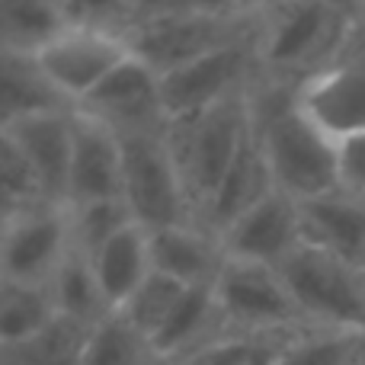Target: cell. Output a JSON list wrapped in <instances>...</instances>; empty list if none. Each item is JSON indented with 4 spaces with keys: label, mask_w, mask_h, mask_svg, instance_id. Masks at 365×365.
Returning <instances> with one entry per match:
<instances>
[{
    "label": "cell",
    "mask_w": 365,
    "mask_h": 365,
    "mask_svg": "<svg viewBox=\"0 0 365 365\" xmlns=\"http://www.w3.org/2000/svg\"><path fill=\"white\" fill-rule=\"evenodd\" d=\"M253 128L276 192L308 202L340 189V145L298 109L295 83L259 77L253 87Z\"/></svg>",
    "instance_id": "6da1fadb"
},
{
    "label": "cell",
    "mask_w": 365,
    "mask_h": 365,
    "mask_svg": "<svg viewBox=\"0 0 365 365\" xmlns=\"http://www.w3.org/2000/svg\"><path fill=\"white\" fill-rule=\"evenodd\" d=\"M365 16V13H362ZM362 16L334 10L324 0H269L259 26V64L266 81L298 83L330 68L346 51Z\"/></svg>",
    "instance_id": "7a4b0ae2"
},
{
    "label": "cell",
    "mask_w": 365,
    "mask_h": 365,
    "mask_svg": "<svg viewBox=\"0 0 365 365\" xmlns=\"http://www.w3.org/2000/svg\"><path fill=\"white\" fill-rule=\"evenodd\" d=\"M250 132H253V90L231 96V100L218 103L212 109H202L195 115L170 119V125H167V141H170L173 158L180 164L182 182L189 189L199 225L215 189L225 180L227 167L234 164L240 145L247 141Z\"/></svg>",
    "instance_id": "3957f363"
},
{
    "label": "cell",
    "mask_w": 365,
    "mask_h": 365,
    "mask_svg": "<svg viewBox=\"0 0 365 365\" xmlns=\"http://www.w3.org/2000/svg\"><path fill=\"white\" fill-rule=\"evenodd\" d=\"M304 324L321 330L365 334V269L349 259L302 244L279 266Z\"/></svg>",
    "instance_id": "277c9868"
},
{
    "label": "cell",
    "mask_w": 365,
    "mask_h": 365,
    "mask_svg": "<svg viewBox=\"0 0 365 365\" xmlns=\"http://www.w3.org/2000/svg\"><path fill=\"white\" fill-rule=\"evenodd\" d=\"M122 141V199L132 212L135 225L145 231L170 225H189L195 218L189 189L182 182L180 164L167 132L125 135Z\"/></svg>",
    "instance_id": "5b68a950"
},
{
    "label": "cell",
    "mask_w": 365,
    "mask_h": 365,
    "mask_svg": "<svg viewBox=\"0 0 365 365\" xmlns=\"http://www.w3.org/2000/svg\"><path fill=\"white\" fill-rule=\"evenodd\" d=\"M263 77L259 64V32L244 36L237 42H227L212 48L208 55L182 64L160 77L164 109L170 119L195 115L202 109H212L218 103L253 90Z\"/></svg>",
    "instance_id": "8992f818"
},
{
    "label": "cell",
    "mask_w": 365,
    "mask_h": 365,
    "mask_svg": "<svg viewBox=\"0 0 365 365\" xmlns=\"http://www.w3.org/2000/svg\"><path fill=\"white\" fill-rule=\"evenodd\" d=\"M212 289L227 334H279V330L311 327L298 314L282 276L272 266L225 257Z\"/></svg>",
    "instance_id": "52a82bcc"
},
{
    "label": "cell",
    "mask_w": 365,
    "mask_h": 365,
    "mask_svg": "<svg viewBox=\"0 0 365 365\" xmlns=\"http://www.w3.org/2000/svg\"><path fill=\"white\" fill-rule=\"evenodd\" d=\"M263 26V6L247 16H208V13H186V16L145 23L125 32L132 51L148 61L160 77L195 58L208 55L212 48H221L227 42H237L244 36H253Z\"/></svg>",
    "instance_id": "ba28073f"
},
{
    "label": "cell",
    "mask_w": 365,
    "mask_h": 365,
    "mask_svg": "<svg viewBox=\"0 0 365 365\" xmlns=\"http://www.w3.org/2000/svg\"><path fill=\"white\" fill-rule=\"evenodd\" d=\"M125 32L93 29V26H68L51 45H45L36 55L42 74L51 81V87L71 103L81 106L115 68L132 58Z\"/></svg>",
    "instance_id": "9c48e42d"
},
{
    "label": "cell",
    "mask_w": 365,
    "mask_h": 365,
    "mask_svg": "<svg viewBox=\"0 0 365 365\" xmlns=\"http://www.w3.org/2000/svg\"><path fill=\"white\" fill-rule=\"evenodd\" d=\"M74 247L68 205H36L4 218L0 279L4 282L48 285L55 269Z\"/></svg>",
    "instance_id": "30bf717a"
},
{
    "label": "cell",
    "mask_w": 365,
    "mask_h": 365,
    "mask_svg": "<svg viewBox=\"0 0 365 365\" xmlns=\"http://www.w3.org/2000/svg\"><path fill=\"white\" fill-rule=\"evenodd\" d=\"M74 113L103 122L119 138L167 132L170 125L164 93H160V74L138 55H132L122 68H115Z\"/></svg>",
    "instance_id": "8fae6325"
},
{
    "label": "cell",
    "mask_w": 365,
    "mask_h": 365,
    "mask_svg": "<svg viewBox=\"0 0 365 365\" xmlns=\"http://www.w3.org/2000/svg\"><path fill=\"white\" fill-rule=\"evenodd\" d=\"M227 259H244V263L279 266L304 244L302 231V205L282 192H269L253 208H247L240 218H234L218 234Z\"/></svg>",
    "instance_id": "7c38bea8"
},
{
    "label": "cell",
    "mask_w": 365,
    "mask_h": 365,
    "mask_svg": "<svg viewBox=\"0 0 365 365\" xmlns=\"http://www.w3.org/2000/svg\"><path fill=\"white\" fill-rule=\"evenodd\" d=\"M0 135L19 148L36 170L42 192L51 205H68L71 154H74V109L68 113L26 115L0 125Z\"/></svg>",
    "instance_id": "4fadbf2b"
},
{
    "label": "cell",
    "mask_w": 365,
    "mask_h": 365,
    "mask_svg": "<svg viewBox=\"0 0 365 365\" xmlns=\"http://www.w3.org/2000/svg\"><path fill=\"white\" fill-rule=\"evenodd\" d=\"M100 199H122V141L103 122L74 113L68 205Z\"/></svg>",
    "instance_id": "5bb4252c"
},
{
    "label": "cell",
    "mask_w": 365,
    "mask_h": 365,
    "mask_svg": "<svg viewBox=\"0 0 365 365\" xmlns=\"http://www.w3.org/2000/svg\"><path fill=\"white\" fill-rule=\"evenodd\" d=\"M151 234V266L154 272L173 279V282L195 289V285H215L221 266H225V247L218 234L195 225H170Z\"/></svg>",
    "instance_id": "9a60e30c"
},
{
    "label": "cell",
    "mask_w": 365,
    "mask_h": 365,
    "mask_svg": "<svg viewBox=\"0 0 365 365\" xmlns=\"http://www.w3.org/2000/svg\"><path fill=\"white\" fill-rule=\"evenodd\" d=\"M302 205L304 244L330 250L349 263L362 266L365 257V199L349 189H334L317 199L298 202Z\"/></svg>",
    "instance_id": "2e32d148"
},
{
    "label": "cell",
    "mask_w": 365,
    "mask_h": 365,
    "mask_svg": "<svg viewBox=\"0 0 365 365\" xmlns=\"http://www.w3.org/2000/svg\"><path fill=\"white\" fill-rule=\"evenodd\" d=\"M269 192H276V186H272L269 164H266V158H263L257 128H253V132L247 135V141L240 145L234 164L227 167L225 180L215 189L212 202H208L205 215H202V227H208L212 234H221L234 218H240L247 208H253Z\"/></svg>",
    "instance_id": "e0dca14e"
},
{
    "label": "cell",
    "mask_w": 365,
    "mask_h": 365,
    "mask_svg": "<svg viewBox=\"0 0 365 365\" xmlns=\"http://www.w3.org/2000/svg\"><path fill=\"white\" fill-rule=\"evenodd\" d=\"M225 334L227 327L218 311V302H215V289L212 285H195V289L182 292L173 314L158 330L151 346L164 359L186 362L192 356H199L205 346H212L215 340H221Z\"/></svg>",
    "instance_id": "ac0fdd59"
},
{
    "label": "cell",
    "mask_w": 365,
    "mask_h": 365,
    "mask_svg": "<svg viewBox=\"0 0 365 365\" xmlns=\"http://www.w3.org/2000/svg\"><path fill=\"white\" fill-rule=\"evenodd\" d=\"M96 272V282L103 289V298L113 311H119L135 292L141 289L148 276L154 272L151 266V234L141 225H128L119 231L109 244L90 257Z\"/></svg>",
    "instance_id": "d6986e66"
},
{
    "label": "cell",
    "mask_w": 365,
    "mask_h": 365,
    "mask_svg": "<svg viewBox=\"0 0 365 365\" xmlns=\"http://www.w3.org/2000/svg\"><path fill=\"white\" fill-rule=\"evenodd\" d=\"M74 109L42 74L32 55H13L4 51V71H0V125L26 115L42 113H68Z\"/></svg>",
    "instance_id": "ffe728a7"
},
{
    "label": "cell",
    "mask_w": 365,
    "mask_h": 365,
    "mask_svg": "<svg viewBox=\"0 0 365 365\" xmlns=\"http://www.w3.org/2000/svg\"><path fill=\"white\" fill-rule=\"evenodd\" d=\"M68 26L58 0H0V42L13 55L36 58Z\"/></svg>",
    "instance_id": "44dd1931"
},
{
    "label": "cell",
    "mask_w": 365,
    "mask_h": 365,
    "mask_svg": "<svg viewBox=\"0 0 365 365\" xmlns=\"http://www.w3.org/2000/svg\"><path fill=\"white\" fill-rule=\"evenodd\" d=\"M48 289H51V298H55L58 314L68 317V321L83 324V327H96L100 321H106L113 314V308L103 298L100 282H96L93 263L77 247H71L64 263L55 269Z\"/></svg>",
    "instance_id": "7402d4cb"
},
{
    "label": "cell",
    "mask_w": 365,
    "mask_h": 365,
    "mask_svg": "<svg viewBox=\"0 0 365 365\" xmlns=\"http://www.w3.org/2000/svg\"><path fill=\"white\" fill-rule=\"evenodd\" d=\"M58 317L48 285L4 282L0 279V349L36 336Z\"/></svg>",
    "instance_id": "603a6c76"
},
{
    "label": "cell",
    "mask_w": 365,
    "mask_h": 365,
    "mask_svg": "<svg viewBox=\"0 0 365 365\" xmlns=\"http://www.w3.org/2000/svg\"><path fill=\"white\" fill-rule=\"evenodd\" d=\"M90 334L93 327H83L58 314L36 336L0 349V365H81Z\"/></svg>",
    "instance_id": "cb8c5ba5"
},
{
    "label": "cell",
    "mask_w": 365,
    "mask_h": 365,
    "mask_svg": "<svg viewBox=\"0 0 365 365\" xmlns=\"http://www.w3.org/2000/svg\"><path fill=\"white\" fill-rule=\"evenodd\" d=\"M154 356L158 353H154L151 340L113 311L106 321L93 327L81 365H151Z\"/></svg>",
    "instance_id": "d4e9b609"
},
{
    "label": "cell",
    "mask_w": 365,
    "mask_h": 365,
    "mask_svg": "<svg viewBox=\"0 0 365 365\" xmlns=\"http://www.w3.org/2000/svg\"><path fill=\"white\" fill-rule=\"evenodd\" d=\"M365 353V334L308 327L272 365H353Z\"/></svg>",
    "instance_id": "484cf974"
},
{
    "label": "cell",
    "mask_w": 365,
    "mask_h": 365,
    "mask_svg": "<svg viewBox=\"0 0 365 365\" xmlns=\"http://www.w3.org/2000/svg\"><path fill=\"white\" fill-rule=\"evenodd\" d=\"M71 212V234H74V247L93 257L103 244L135 225L132 212H128L125 199H100V202H83V205H68Z\"/></svg>",
    "instance_id": "4316f807"
},
{
    "label": "cell",
    "mask_w": 365,
    "mask_h": 365,
    "mask_svg": "<svg viewBox=\"0 0 365 365\" xmlns=\"http://www.w3.org/2000/svg\"><path fill=\"white\" fill-rule=\"evenodd\" d=\"M182 292H186V285L173 282V279L160 276V272H151V276L141 282V289L135 292L115 314H122L138 334H145L148 340H154L158 330L167 324V317L173 314V308H177V302L182 298Z\"/></svg>",
    "instance_id": "83f0119b"
},
{
    "label": "cell",
    "mask_w": 365,
    "mask_h": 365,
    "mask_svg": "<svg viewBox=\"0 0 365 365\" xmlns=\"http://www.w3.org/2000/svg\"><path fill=\"white\" fill-rule=\"evenodd\" d=\"M0 199H4V218L36 205H51L45 199L42 182H38L36 170L29 167V160L4 135H0Z\"/></svg>",
    "instance_id": "f1b7e54d"
},
{
    "label": "cell",
    "mask_w": 365,
    "mask_h": 365,
    "mask_svg": "<svg viewBox=\"0 0 365 365\" xmlns=\"http://www.w3.org/2000/svg\"><path fill=\"white\" fill-rule=\"evenodd\" d=\"M64 16L71 26L125 32L132 26V0H64Z\"/></svg>",
    "instance_id": "f546056e"
},
{
    "label": "cell",
    "mask_w": 365,
    "mask_h": 365,
    "mask_svg": "<svg viewBox=\"0 0 365 365\" xmlns=\"http://www.w3.org/2000/svg\"><path fill=\"white\" fill-rule=\"evenodd\" d=\"M340 186L365 199V135L340 145Z\"/></svg>",
    "instance_id": "4dcf8cb0"
},
{
    "label": "cell",
    "mask_w": 365,
    "mask_h": 365,
    "mask_svg": "<svg viewBox=\"0 0 365 365\" xmlns=\"http://www.w3.org/2000/svg\"><path fill=\"white\" fill-rule=\"evenodd\" d=\"M195 10H199L195 0H132V26L128 29L145 23H160V19L186 16V13H195Z\"/></svg>",
    "instance_id": "1f68e13d"
},
{
    "label": "cell",
    "mask_w": 365,
    "mask_h": 365,
    "mask_svg": "<svg viewBox=\"0 0 365 365\" xmlns=\"http://www.w3.org/2000/svg\"><path fill=\"white\" fill-rule=\"evenodd\" d=\"M199 13L208 16H247V13H257L263 6V0H195Z\"/></svg>",
    "instance_id": "d6a6232c"
},
{
    "label": "cell",
    "mask_w": 365,
    "mask_h": 365,
    "mask_svg": "<svg viewBox=\"0 0 365 365\" xmlns=\"http://www.w3.org/2000/svg\"><path fill=\"white\" fill-rule=\"evenodd\" d=\"M324 4H330L334 10L353 13V16H362V13H365V0H324Z\"/></svg>",
    "instance_id": "836d02e7"
},
{
    "label": "cell",
    "mask_w": 365,
    "mask_h": 365,
    "mask_svg": "<svg viewBox=\"0 0 365 365\" xmlns=\"http://www.w3.org/2000/svg\"><path fill=\"white\" fill-rule=\"evenodd\" d=\"M151 365H189V362H182V359H164V356H154V362Z\"/></svg>",
    "instance_id": "e575fe53"
},
{
    "label": "cell",
    "mask_w": 365,
    "mask_h": 365,
    "mask_svg": "<svg viewBox=\"0 0 365 365\" xmlns=\"http://www.w3.org/2000/svg\"><path fill=\"white\" fill-rule=\"evenodd\" d=\"M353 365H365V353H362V356H359V359H356Z\"/></svg>",
    "instance_id": "d590c367"
},
{
    "label": "cell",
    "mask_w": 365,
    "mask_h": 365,
    "mask_svg": "<svg viewBox=\"0 0 365 365\" xmlns=\"http://www.w3.org/2000/svg\"><path fill=\"white\" fill-rule=\"evenodd\" d=\"M362 269H365V257H362Z\"/></svg>",
    "instance_id": "8d00e7d4"
},
{
    "label": "cell",
    "mask_w": 365,
    "mask_h": 365,
    "mask_svg": "<svg viewBox=\"0 0 365 365\" xmlns=\"http://www.w3.org/2000/svg\"><path fill=\"white\" fill-rule=\"evenodd\" d=\"M58 4H61V6H64V0H58Z\"/></svg>",
    "instance_id": "74e56055"
}]
</instances>
